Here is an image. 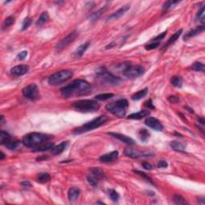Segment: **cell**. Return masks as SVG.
Returning a JSON list of instances; mask_svg holds the SVG:
<instances>
[{
  "mask_svg": "<svg viewBox=\"0 0 205 205\" xmlns=\"http://www.w3.org/2000/svg\"><path fill=\"white\" fill-rule=\"evenodd\" d=\"M92 92V86L87 81L83 79H76L70 84L61 89V95L63 98H71L76 96H86Z\"/></svg>",
  "mask_w": 205,
  "mask_h": 205,
  "instance_id": "cell-1",
  "label": "cell"
},
{
  "mask_svg": "<svg viewBox=\"0 0 205 205\" xmlns=\"http://www.w3.org/2000/svg\"><path fill=\"white\" fill-rule=\"evenodd\" d=\"M53 136L47 134L32 132L26 135L23 138L22 142L24 146L27 148H38L45 144H47Z\"/></svg>",
  "mask_w": 205,
  "mask_h": 205,
  "instance_id": "cell-2",
  "label": "cell"
},
{
  "mask_svg": "<svg viewBox=\"0 0 205 205\" xmlns=\"http://www.w3.org/2000/svg\"><path fill=\"white\" fill-rule=\"evenodd\" d=\"M128 101L123 99H120L116 102H111L107 104L106 109L111 114H113L114 116L123 118L126 115L127 109L128 108Z\"/></svg>",
  "mask_w": 205,
  "mask_h": 205,
  "instance_id": "cell-3",
  "label": "cell"
},
{
  "mask_svg": "<svg viewBox=\"0 0 205 205\" xmlns=\"http://www.w3.org/2000/svg\"><path fill=\"white\" fill-rule=\"evenodd\" d=\"M107 120H108V118L106 116H99V117L94 119L92 121H90V122L87 123L85 124H83V126L79 127L75 129L74 131V133L79 135V134H82L83 132H87V131L95 130V129L98 128L99 127H100L103 123H105Z\"/></svg>",
  "mask_w": 205,
  "mask_h": 205,
  "instance_id": "cell-4",
  "label": "cell"
},
{
  "mask_svg": "<svg viewBox=\"0 0 205 205\" xmlns=\"http://www.w3.org/2000/svg\"><path fill=\"white\" fill-rule=\"evenodd\" d=\"M74 109L80 112H94L98 111L99 108V104L98 102L92 99H83L75 102L72 105Z\"/></svg>",
  "mask_w": 205,
  "mask_h": 205,
  "instance_id": "cell-5",
  "label": "cell"
},
{
  "mask_svg": "<svg viewBox=\"0 0 205 205\" xmlns=\"http://www.w3.org/2000/svg\"><path fill=\"white\" fill-rule=\"evenodd\" d=\"M73 75V72L70 70H63L58 71L55 74L51 75L49 79L48 83L50 85H59L63 83H65L66 81L69 80Z\"/></svg>",
  "mask_w": 205,
  "mask_h": 205,
  "instance_id": "cell-6",
  "label": "cell"
},
{
  "mask_svg": "<svg viewBox=\"0 0 205 205\" xmlns=\"http://www.w3.org/2000/svg\"><path fill=\"white\" fill-rule=\"evenodd\" d=\"M96 75L102 80V83L107 85H116L120 83V79L110 73L105 68H99L96 71Z\"/></svg>",
  "mask_w": 205,
  "mask_h": 205,
  "instance_id": "cell-7",
  "label": "cell"
},
{
  "mask_svg": "<svg viewBox=\"0 0 205 205\" xmlns=\"http://www.w3.org/2000/svg\"><path fill=\"white\" fill-rule=\"evenodd\" d=\"M145 69L140 65H131L128 64L123 71V74L128 79H135L144 74Z\"/></svg>",
  "mask_w": 205,
  "mask_h": 205,
  "instance_id": "cell-8",
  "label": "cell"
},
{
  "mask_svg": "<svg viewBox=\"0 0 205 205\" xmlns=\"http://www.w3.org/2000/svg\"><path fill=\"white\" fill-rule=\"evenodd\" d=\"M23 95L24 97L30 100L35 101L37 100L38 99H40V91H39V87L35 83H31L26 86L22 90Z\"/></svg>",
  "mask_w": 205,
  "mask_h": 205,
  "instance_id": "cell-9",
  "label": "cell"
},
{
  "mask_svg": "<svg viewBox=\"0 0 205 205\" xmlns=\"http://www.w3.org/2000/svg\"><path fill=\"white\" fill-rule=\"evenodd\" d=\"M78 35H79V32L78 31H73L71 34L68 35V36H66L65 38H63V40L59 42V43H57L56 48L59 50H61L64 48H66L69 45L70 43H71L72 42L74 41L77 37H78Z\"/></svg>",
  "mask_w": 205,
  "mask_h": 205,
  "instance_id": "cell-10",
  "label": "cell"
},
{
  "mask_svg": "<svg viewBox=\"0 0 205 205\" xmlns=\"http://www.w3.org/2000/svg\"><path fill=\"white\" fill-rule=\"evenodd\" d=\"M145 124L148 127L154 129L155 131H162L164 129V126L159 120L154 117H148L145 120Z\"/></svg>",
  "mask_w": 205,
  "mask_h": 205,
  "instance_id": "cell-11",
  "label": "cell"
},
{
  "mask_svg": "<svg viewBox=\"0 0 205 205\" xmlns=\"http://www.w3.org/2000/svg\"><path fill=\"white\" fill-rule=\"evenodd\" d=\"M130 9V6L129 5H125L121 8H120L118 11H116V12H114L113 14H111V16H108L107 19V21H111V20H116L120 19V17H122L127 11Z\"/></svg>",
  "mask_w": 205,
  "mask_h": 205,
  "instance_id": "cell-12",
  "label": "cell"
},
{
  "mask_svg": "<svg viewBox=\"0 0 205 205\" xmlns=\"http://www.w3.org/2000/svg\"><path fill=\"white\" fill-rule=\"evenodd\" d=\"M108 135H110L111 137L116 138L117 140H120L121 142L125 143V144H128V145H133V144H135V141H134L133 139H131V137H128V136H126V135H123V134L110 132V133H108Z\"/></svg>",
  "mask_w": 205,
  "mask_h": 205,
  "instance_id": "cell-13",
  "label": "cell"
},
{
  "mask_svg": "<svg viewBox=\"0 0 205 205\" xmlns=\"http://www.w3.org/2000/svg\"><path fill=\"white\" fill-rule=\"evenodd\" d=\"M119 157V152L117 151H114L110 153L105 154L99 157V160L102 163H111L118 159Z\"/></svg>",
  "mask_w": 205,
  "mask_h": 205,
  "instance_id": "cell-14",
  "label": "cell"
},
{
  "mask_svg": "<svg viewBox=\"0 0 205 205\" xmlns=\"http://www.w3.org/2000/svg\"><path fill=\"white\" fill-rule=\"evenodd\" d=\"M124 154L127 156H129L131 158H138L140 156H148V155H151L148 154V152H141L135 149L131 148H127L125 149Z\"/></svg>",
  "mask_w": 205,
  "mask_h": 205,
  "instance_id": "cell-15",
  "label": "cell"
},
{
  "mask_svg": "<svg viewBox=\"0 0 205 205\" xmlns=\"http://www.w3.org/2000/svg\"><path fill=\"white\" fill-rule=\"evenodd\" d=\"M29 71V67L26 65H19L16 66V67H14L13 68H11V75H16V76H21V75H23L26 73H27Z\"/></svg>",
  "mask_w": 205,
  "mask_h": 205,
  "instance_id": "cell-16",
  "label": "cell"
},
{
  "mask_svg": "<svg viewBox=\"0 0 205 205\" xmlns=\"http://www.w3.org/2000/svg\"><path fill=\"white\" fill-rule=\"evenodd\" d=\"M80 195V190L75 187H72L68 191V199L70 201L77 200Z\"/></svg>",
  "mask_w": 205,
  "mask_h": 205,
  "instance_id": "cell-17",
  "label": "cell"
},
{
  "mask_svg": "<svg viewBox=\"0 0 205 205\" xmlns=\"http://www.w3.org/2000/svg\"><path fill=\"white\" fill-rule=\"evenodd\" d=\"M68 142H63L61 144H59V145L57 146H54L52 148V149L50 150L51 151V154L54 155H60L63 151L67 148V146H68Z\"/></svg>",
  "mask_w": 205,
  "mask_h": 205,
  "instance_id": "cell-18",
  "label": "cell"
},
{
  "mask_svg": "<svg viewBox=\"0 0 205 205\" xmlns=\"http://www.w3.org/2000/svg\"><path fill=\"white\" fill-rule=\"evenodd\" d=\"M149 114H150L149 111H148V110H143V111H140L139 112H136V113L129 115L127 116V119H129V120H141V119L148 116Z\"/></svg>",
  "mask_w": 205,
  "mask_h": 205,
  "instance_id": "cell-19",
  "label": "cell"
},
{
  "mask_svg": "<svg viewBox=\"0 0 205 205\" xmlns=\"http://www.w3.org/2000/svg\"><path fill=\"white\" fill-rule=\"evenodd\" d=\"M204 31V26H200L196 28L193 29V30H191L190 31H188L185 35H184V37H183V40H188L190 38L194 37L196 35H199L200 33L203 32Z\"/></svg>",
  "mask_w": 205,
  "mask_h": 205,
  "instance_id": "cell-20",
  "label": "cell"
},
{
  "mask_svg": "<svg viewBox=\"0 0 205 205\" xmlns=\"http://www.w3.org/2000/svg\"><path fill=\"white\" fill-rule=\"evenodd\" d=\"M182 32H183V30H182V29H180V30H179V31H177L175 33L174 35H172V36H171V37H170V39L168 40V41L167 42V43H166L165 46H164V48L168 47L170 46L171 44L174 43L176 41V40H178V39H179V36L181 35Z\"/></svg>",
  "mask_w": 205,
  "mask_h": 205,
  "instance_id": "cell-21",
  "label": "cell"
},
{
  "mask_svg": "<svg viewBox=\"0 0 205 205\" xmlns=\"http://www.w3.org/2000/svg\"><path fill=\"white\" fill-rule=\"evenodd\" d=\"M148 92V88H144V89L141 90L140 92H136V93H135L134 95H132L131 99L135 101L140 100V99H143L144 97H145V96H147Z\"/></svg>",
  "mask_w": 205,
  "mask_h": 205,
  "instance_id": "cell-22",
  "label": "cell"
},
{
  "mask_svg": "<svg viewBox=\"0 0 205 205\" xmlns=\"http://www.w3.org/2000/svg\"><path fill=\"white\" fill-rule=\"evenodd\" d=\"M19 144L20 142L19 140H14V139L11 138V140H8V141L4 144V146L6 147L7 148L10 149V150H15V149H16L18 147H19Z\"/></svg>",
  "mask_w": 205,
  "mask_h": 205,
  "instance_id": "cell-23",
  "label": "cell"
},
{
  "mask_svg": "<svg viewBox=\"0 0 205 205\" xmlns=\"http://www.w3.org/2000/svg\"><path fill=\"white\" fill-rule=\"evenodd\" d=\"M89 45H90L89 42H87V43H85L80 45L79 47L77 48L76 50H75V55H76L77 57L82 56V55L84 54V52L86 51V50L88 48Z\"/></svg>",
  "mask_w": 205,
  "mask_h": 205,
  "instance_id": "cell-24",
  "label": "cell"
},
{
  "mask_svg": "<svg viewBox=\"0 0 205 205\" xmlns=\"http://www.w3.org/2000/svg\"><path fill=\"white\" fill-rule=\"evenodd\" d=\"M36 179H37L38 182H40L41 183H47L50 180V176L47 172H41L38 175Z\"/></svg>",
  "mask_w": 205,
  "mask_h": 205,
  "instance_id": "cell-25",
  "label": "cell"
},
{
  "mask_svg": "<svg viewBox=\"0 0 205 205\" xmlns=\"http://www.w3.org/2000/svg\"><path fill=\"white\" fill-rule=\"evenodd\" d=\"M171 148L177 151H183L185 149V146L182 143L178 142V141H172L170 143Z\"/></svg>",
  "mask_w": 205,
  "mask_h": 205,
  "instance_id": "cell-26",
  "label": "cell"
},
{
  "mask_svg": "<svg viewBox=\"0 0 205 205\" xmlns=\"http://www.w3.org/2000/svg\"><path fill=\"white\" fill-rule=\"evenodd\" d=\"M48 19H49L48 14L47 12H43L41 14V16H40V18L38 19L37 22H36V26H43V24H45L47 22Z\"/></svg>",
  "mask_w": 205,
  "mask_h": 205,
  "instance_id": "cell-27",
  "label": "cell"
},
{
  "mask_svg": "<svg viewBox=\"0 0 205 205\" xmlns=\"http://www.w3.org/2000/svg\"><path fill=\"white\" fill-rule=\"evenodd\" d=\"M11 139V136L10 134L4 131H0V143L2 145H4L6 143Z\"/></svg>",
  "mask_w": 205,
  "mask_h": 205,
  "instance_id": "cell-28",
  "label": "cell"
},
{
  "mask_svg": "<svg viewBox=\"0 0 205 205\" xmlns=\"http://www.w3.org/2000/svg\"><path fill=\"white\" fill-rule=\"evenodd\" d=\"M139 136H140V139L142 140L143 142H147L149 138H150V133H149V131L148 130L142 128L140 131Z\"/></svg>",
  "mask_w": 205,
  "mask_h": 205,
  "instance_id": "cell-29",
  "label": "cell"
},
{
  "mask_svg": "<svg viewBox=\"0 0 205 205\" xmlns=\"http://www.w3.org/2000/svg\"><path fill=\"white\" fill-rule=\"evenodd\" d=\"M90 171H91V172L92 173V175H95L96 177H97L98 179H99V178H105L104 172H103L101 169H99V168H91Z\"/></svg>",
  "mask_w": 205,
  "mask_h": 205,
  "instance_id": "cell-30",
  "label": "cell"
},
{
  "mask_svg": "<svg viewBox=\"0 0 205 205\" xmlns=\"http://www.w3.org/2000/svg\"><path fill=\"white\" fill-rule=\"evenodd\" d=\"M15 22H16V19L13 16H10V17L7 18L4 22H3V24H2V29L5 30V29L8 28L11 25H13Z\"/></svg>",
  "mask_w": 205,
  "mask_h": 205,
  "instance_id": "cell-31",
  "label": "cell"
},
{
  "mask_svg": "<svg viewBox=\"0 0 205 205\" xmlns=\"http://www.w3.org/2000/svg\"><path fill=\"white\" fill-rule=\"evenodd\" d=\"M171 83L174 87H181L183 85V79L179 76H173L171 79Z\"/></svg>",
  "mask_w": 205,
  "mask_h": 205,
  "instance_id": "cell-32",
  "label": "cell"
},
{
  "mask_svg": "<svg viewBox=\"0 0 205 205\" xmlns=\"http://www.w3.org/2000/svg\"><path fill=\"white\" fill-rule=\"evenodd\" d=\"M107 6H104V7H102V8L99 9L97 12H96V13H94L93 15H92V16H91V21H96V20H97L99 19V18L100 17L101 15L102 14H103V12H104L106 10H107Z\"/></svg>",
  "mask_w": 205,
  "mask_h": 205,
  "instance_id": "cell-33",
  "label": "cell"
},
{
  "mask_svg": "<svg viewBox=\"0 0 205 205\" xmlns=\"http://www.w3.org/2000/svg\"><path fill=\"white\" fill-rule=\"evenodd\" d=\"M179 2V1H173V0H170V1H167V2H164V6H163V11H168L170 8H172V7H174L175 5L178 4Z\"/></svg>",
  "mask_w": 205,
  "mask_h": 205,
  "instance_id": "cell-34",
  "label": "cell"
},
{
  "mask_svg": "<svg viewBox=\"0 0 205 205\" xmlns=\"http://www.w3.org/2000/svg\"><path fill=\"white\" fill-rule=\"evenodd\" d=\"M191 68L193 71H204V65H203V63H200V62H196L192 64Z\"/></svg>",
  "mask_w": 205,
  "mask_h": 205,
  "instance_id": "cell-35",
  "label": "cell"
},
{
  "mask_svg": "<svg viewBox=\"0 0 205 205\" xmlns=\"http://www.w3.org/2000/svg\"><path fill=\"white\" fill-rule=\"evenodd\" d=\"M87 179L88 183L92 186V187H97L99 184V179L95 175H87Z\"/></svg>",
  "mask_w": 205,
  "mask_h": 205,
  "instance_id": "cell-36",
  "label": "cell"
},
{
  "mask_svg": "<svg viewBox=\"0 0 205 205\" xmlns=\"http://www.w3.org/2000/svg\"><path fill=\"white\" fill-rule=\"evenodd\" d=\"M113 96H114V94H112V93H104V94H100V95H98V96H96V99H97V100H100V101L107 100V99H111Z\"/></svg>",
  "mask_w": 205,
  "mask_h": 205,
  "instance_id": "cell-37",
  "label": "cell"
},
{
  "mask_svg": "<svg viewBox=\"0 0 205 205\" xmlns=\"http://www.w3.org/2000/svg\"><path fill=\"white\" fill-rule=\"evenodd\" d=\"M108 194H109V196L111 198V200L112 201H115V202H117L120 199V195L116 191H115L114 189H109L108 190Z\"/></svg>",
  "mask_w": 205,
  "mask_h": 205,
  "instance_id": "cell-38",
  "label": "cell"
},
{
  "mask_svg": "<svg viewBox=\"0 0 205 205\" xmlns=\"http://www.w3.org/2000/svg\"><path fill=\"white\" fill-rule=\"evenodd\" d=\"M53 147H54L53 144H45L44 145L38 147L35 151H46L48 150H51Z\"/></svg>",
  "mask_w": 205,
  "mask_h": 205,
  "instance_id": "cell-39",
  "label": "cell"
},
{
  "mask_svg": "<svg viewBox=\"0 0 205 205\" xmlns=\"http://www.w3.org/2000/svg\"><path fill=\"white\" fill-rule=\"evenodd\" d=\"M173 200H174L175 203H177V204H187L188 203L187 201L185 200V199L181 196H179V195H175Z\"/></svg>",
  "mask_w": 205,
  "mask_h": 205,
  "instance_id": "cell-40",
  "label": "cell"
},
{
  "mask_svg": "<svg viewBox=\"0 0 205 205\" xmlns=\"http://www.w3.org/2000/svg\"><path fill=\"white\" fill-rule=\"evenodd\" d=\"M196 19L197 21H200L201 23H204V7H202L200 11H199L198 14L196 15Z\"/></svg>",
  "mask_w": 205,
  "mask_h": 205,
  "instance_id": "cell-41",
  "label": "cell"
},
{
  "mask_svg": "<svg viewBox=\"0 0 205 205\" xmlns=\"http://www.w3.org/2000/svg\"><path fill=\"white\" fill-rule=\"evenodd\" d=\"M31 23H32V21H31V19L29 17L26 18V19L23 20V22L22 31H25V30H26V29L28 28L29 26H31Z\"/></svg>",
  "mask_w": 205,
  "mask_h": 205,
  "instance_id": "cell-42",
  "label": "cell"
},
{
  "mask_svg": "<svg viewBox=\"0 0 205 205\" xmlns=\"http://www.w3.org/2000/svg\"><path fill=\"white\" fill-rule=\"evenodd\" d=\"M159 44V42H155V43H151L147 44L146 46H145V49L148 50H152V49H155L156 47H158Z\"/></svg>",
  "mask_w": 205,
  "mask_h": 205,
  "instance_id": "cell-43",
  "label": "cell"
},
{
  "mask_svg": "<svg viewBox=\"0 0 205 205\" xmlns=\"http://www.w3.org/2000/svg\"><path fill=\"white\" fill-rule=\"evenodd\" d=\"M27 56V51L26 50H22L19 54H18L17 55V59L19 60H23L25 59Z\"/></svg>",
  "mask_w": 205,
  "mask_h": 205,
  "instance_id": "cell-44",
  "label": "cell"
},
{
  "mask_svg": "<svg viewBox=\"0 0 205 205\" xmlns=\"http://www.w3.org/2000/svg\"><path fill=\"white\" fill-rule=\"evenodd\" d=\"M134 172H136V173H138L139 175H140L144 177V178H145V179H146V180L149 181L150 183H152V181H151V179L148 175H147L145 174L144 172H140V171H134Z\"/></svg>",
  "mask_w": 205,
  "mask_h": 205,
  "instance_id": "cell-45",
  "label": "cell"
},
{
  "mask_svg": "<svg viewBox=\"0 0 205 205\" xmlns=\"http://www.w3.org/2000/svg\"><path fill=\"white\" fill-rule=\"evenodd\" d=\"M166 35H167V31H164V32H163L162 34L159 35L155 38H154V39H153V41H159V40H162L164 37H165Z\"/></svg>",
  "mask_w": 205,
  "mask_h": 205,
  "instance_id": "cell-46",
  "label": "cell"
},
{
  "mask_svg": "<svg viewBox=\"0 0 205 205\" xmlns=\"http://www.w3.org/2000/svg\"><path fill=\"white\" fill-rule=\"evenodd\" d=\"M142 166L144 167V169H146V170H152L153 169V166L151 165V164L148 163V162H144L142 164Z\"/></svg>",
  "mask_w": 205,
  "mask_h": 205,
  "instance_id": "cell-47",
  "label": "cell"
},
{
  "mask_svg": "<svg viewBox=\"0 0 205 205\" xmlns=\"http://www.w3.org/2000/svg\"><path fill=\"white\" fill-rule=\"evenodd\" d=\"M168 163L164 160H161V161H159L157 164V167L159 168H168Z\"/></svg>",
  "mask_w": 205,
  "mask_h": 205,
  "instance_id": "cell-48",
  "label": "cell"
},
{
  "mask_svg": "<svg viewBox=\"0 0 205 205\" xmlns=\"http://www.w3.org/2000/svg\"><path fill=\"white\" fill-rule=\"evenodd\" d=\"M144 105H145L148 108H150V109H155V106H153L152 102H151V99H148V101H146L145 103H144Z\"/></svg>",
  "mask_w": 205,
  "mask_h": 205,
  "instance_id": "cell-49",
  "label": "cell"
},
{
  "mask_svg": "<svg viewBox=\"0 0 205 205\" xmlns=\"http://www.w3.org/2000/svg\"><path fill=\"white\" fill-rule=\"evenodd\" d=\"M20 184H21L23 187H24V188H31V183H30L29 181L21 182V183H20Z\"/></svg>",
  "mask_w": 205,
  "mask_h": 205,
  "instance_id": "cell-50",
  "label": "cell"
},
{
  "mask_svg": "<svg viewBox=\"0 0 205 205\" xmlns=\"http://www.w3.org/2000/svg\"><path fill=\"white\" fill-rule=\"evenodd\" d=\"M168 99H169V101H170L171 102H178V100H179L178 98H176V96H171Z\"/></svg>",
  "mask_w": 205,
  "mask_h": 205,
  "instance_id": "cell-51",
  "label": "cell"
},
{
  "mask_svg": "<svg viewBox=\"0 0 205 205\" xmlns=\"http://www.w3.org/2000/svg\"><path fill=\"white\" fill-rule=\"evenodd\" d=\"M48 159L47 156H45V155H43V156H40V157H38L37 160H38V161H42V160H46V159Z\"/></svg>",
  "mask_w": 205,
  "mask_h": 205,
  "instance_id": "cell-52",
  "label": "cell"
},
{
  "mask_svg": "<svg viewBox=\"0 0 205 205\" xmlns=\"http://www.w3.org/2000/svg\"><path fill=\"white\" fill-rule=\"evenodd\" d=\"M198 121L201 124H204V123H205V120H204V119H203V118H199L198 119Z\"/></svg>",
  "mask_w": 205,
  "mask_h": 205,
  "instance_id": "cell-53",
  "label": "cell"
},
{
  "mask_svg": "<svg viewBox=\"0 0 205 205\" xmlns=\"http://www.w3.org/2000/svg\"><path fill=\"white\" fill-rule=\"evenodd\" d=\"M0 155H1V158H0V159H1V160H2V159H4V157H5L4 153L1 152V153H0Z\"/></svg>",
  "mask_w": 205,
  "mask_h": 205,
  "instance_id": "cell-54",
  "label": "cell"
}]
</instances>
